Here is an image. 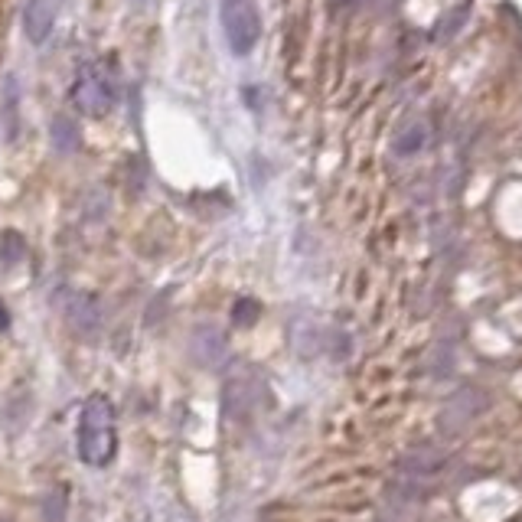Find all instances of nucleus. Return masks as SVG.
Instances as JSON below:
<instances>
[{"mask_svg": "<svg viewBox=\"0 0 522 522\" xmlns=\"http://www.w3.org/2000/svg\"><path fill=\"white\" fill-rule=\"evenodd\" d=\"M79 461L89 467H108L118 451V431H115V408L105 395H92L79 412L76 428Z\"/></svg>", "mask_w": 522, "mask_h": 522, "instance_id": "1", "label": "nucleus"}, {"mask_svg": "<svg viewBox=\"0 0 522 522\" xmlns=\"http://www.w3.org/2000/svg\"><path fill=\"white\" fill-rule=\"evenodd\" d=\"M72 98L85 115H108L121 102V76L108 59H92L79 66Z\"/></svg>", "mask_w": 522, "mask_h": 522, "instance_id": "2", "label": "nucleus"}, {"mask_svg": "<svg viewBox=\"0 0 522 522\" xmlns=\"http://www.w3.org/2000/svg\"><path fill=\"white\" fill-rule=\"evenodd\" d=\"M222 33L235 56H248L261 36V17L252 0H222L219 4Z\"/></svg>", "mask_w": 522, "mask_h": 522, "instance_id": "3", "label": "nucleus"}, {"mask_svg": "<svg viewBox=\"0 0 522 522\" xmlns=\"http://www.w3.org/2000/svg\"><path fill=\"white\" fill-rule=\"evenodd\" d=\"M483 408H487V392H483L480 385H461V389H457L441 408L438 434L441 438H457L464 428L474 425Z\"/></svg>", "mask_w": 522, "mask_h": 522, "instance_id": "4", "label": "nucleus"}, {"mask_svg": "<svg viewBox=\"0 0 522 522\" xmlns=\"http://www.w3.org/2000/svg\"><path fill=\"white\" fill-rule=\"evenodd\" d=\"M441 467H444V451H438V447H415V451L399 457V464H395V477L425 483L428 477L438 474Z\"/></svg>", "mask_w": 522, "mask_h": 522, "instance_id": "5", "label": "nucleus"}, {"mask_svg": "<svg viewBox=\"0 0 522 522\" xmlns=\"http://www.w3.org/2000/svg\"><path fill=\"white\" fill-rule=\"evenodd\" d=\"M56 27V7L53 0H27L23 7V33L30 43H43Z\"/></svg>", "mask_w": 522, "mask_h": 522, "instance_id": "6", "label": "nucleus"}, {"mask_svg": "<svg viewBox=\"0 0 522 522\" xmlns=\"http://www.w3.org/2000/svg\"><path fill=\"white\" fill-rule=\"evenodd\" d=\"M66 317H69L72 327H76V333H82V337H98V330H102V307H98L95 297L76 294L66 304Z\"/></svg>", "mask_w": 522, "mask_h": 522, "instance_id": "7", "label": "nucleus"}, {"mask_svg": "<svg viewBox=\"0 0 522 522\" xmlns=\"http://www.w3.org/2000/svg\"><path fill=\"white\" fill-rule=\"evenodd\" d=\"M193 356L200 359L203 366H216L222 356H226V337L216 327H200L193 333Z\"/></svg>", "mask_w": 522, "mask_h": 522, "instance_id": "8", "label": "nucleus"}, {"mask_svg": "<svg viewBox=\"0 0 522 522\" xmlns=\"http://www.w3.org/2000/svg\"><path fill=\"white\" fill-rule=\"evenodd\" d=\"M222 408H226L229 418H242L252 408V385L245 379H229L226 392H222Z\"/></svg>", "mask_w": 522, "mask_h": 522, "instance_id": "9", "label": "nucleus"}, {"mask_svg": "<svg viewBox=\"0 0 522 522\" xmlns=\"http://www.w3.org/2000/svg\"><path fill=\"white\" fill-rule=\"evenodd\" d=\"M425 138H428V131H425V124H412V128H405L399 138H395V154L399 157H412L418 154L421 147H425Z\"/></svg>", "mask_w": 522, "mask_h": 522, "instance_id": "10", "label": "nucleus"}, {"mask_svg": "<svg viewBox=\"0 0 522 522\" xmlns=\"http://www.w3.org/2000/svg\"><path fill=\"white\" fill-rule=\"evenodd\" d=\"M23 252H27V248H23L20 235H14V232H10V235H4V239H0V261H4L7 268L20 265Z\"/></svg>", "mask_w": 522, "mask_h": 522, "instance_id": "11", "label": "nucleus"}, {"mask_svg": "<svg viewBox=\"0 0 522 522\" xmlns=\"http://www.w3.org/2000/svg\"><path fill=\"white\" fill-rule=\"evenodd\" d=\"M40 509H43V522H66V493L53 490Z\"/></svg>", "mask_w": 522, "mask_h": 522, "instance_id": "12", "label": "nucleus"}, {"mask_svg": "<svg viewBox=\"0 0 522 522\" xmlns=\"http://www.w3.org/2000/svg\"><path fill=\"white\" fill-rule=\"evenodd\" d=\"M434 372H431V376H438V379H444L447 376V372H451L454 369V346H438V350H434V366H431Z\"/></svg>", "mask_w": 522, "mask_h": 522, "instance_id": "13", "label": "nucleus"}, {"mask_svg": "<svg viewBox=\"0 0 522 522\" xmlns=\"http://www.w3.org/2000/svg\"><path fill=\"white\" fill-rule=\"evenodd\" d=\"M235 323H255V317H258V304L255 301H248V297H245V301H239V304H235Z\"/></svg>", "mask_w": 522, "mask_h": 522, "instance_id": "14", "label": "nucleus"}, {"mask_svg": "<svg viewBox=\"0 0 522 522\" xmlns=\"http://www.w3.org/2000/svg\"><path fill=\"white\" fill-rule=\"evenodd\" d=\"M330 4H333V7H353L356 0H330Z\"/></svg>", "mask_w": 522, "mask_h": 522, "instance_id": "15", "label": "nucleus"}]
</instances>
